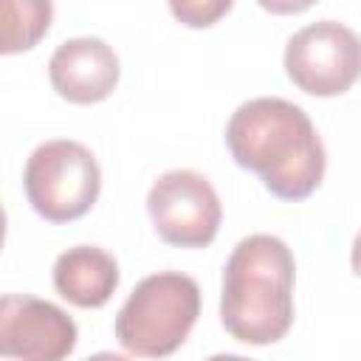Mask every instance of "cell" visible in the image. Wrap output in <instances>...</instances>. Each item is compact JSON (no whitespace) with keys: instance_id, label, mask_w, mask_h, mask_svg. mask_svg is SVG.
I'll use <instances>...</instances> for the list:
<instances>
[{"instance_id":"6da1fadb","label":"cell","mask_w":361,"mask_h":361,"mask_svg":"<svg viewBox=\"0 0 361 361\" xmlns=\"http://www.w3.org/2000/svg\"><path fill=\"white\" fill-rule=\"evenodd\" d=\"M226 144L237 166L262 178L282 200H305L324 178L327 152L310 116L279 96L240 104L226 127Z\"/></svg>"},{"instance_id":"7a4b0ae2","label":"cell","mask_w":361,"mask_h":361,"mask_svg":"<svg viewBox=\"0 0 361 361\" xmlns=\"http://www.w3.org/2000/svg\"><path fill=\"white\" fill-rule=\"evenodd\" d=\"M293 279L296 262L285 240L243 237L223 268L220 322L228 336L254 347L285 338L293 324Z\"/></svg>"},{"instance_id":"3957f363","label":"cell","mask_w":361,"mask_h":361,"mask_svg":"<svg viewBox=\"0 0 361 361\" xmlns=\"http://www.w3.org/2000/svg\"><path fill=\"white\" fill-rule=\"evenodd\" d=\"M200 316V288L192 276L161 271L144 276L116 313V338L130 355L166 358Z\"/></svg>"},{"instance_id":"277c9868","label":"cell","mask_w":361,"mask_h":361,"mask_svg":"<svg viewBox=\"0 0 361 361\" xmlns=\"http://www.w3.org/2000/svg\"><path fill=\"white\" fill-rule=\"evenodd\" d=\"M23 189L39 217L71 223L93 209L102 189V169L85 144L54 138L28 155Z\"/></svg>"},{"instance_id":"5b68a950","label":"cell","mask_w":361,"mask_h":361,"mask_svg":"<svg viewBox=\"0 0 361 361\" xmlns=\"http://www.w3.org/2000/svg\"><path fill=\"white\" fill-rule=\"evenodd\" d=\"M288 79L310 96H341L361 76V37L338 20H319L285 45Z\"/></svg>"},{"instance_id":"8992f818","label":"cell","mask_w":361,"mask_h":361,"mask_svg":"<svg viewBox=\"0 0 361 361\" xmlns=\"http://www.w3.org/2000/svg\"><path fill=\"white\" fill-rule=\"evenodd\" d=\"M158 237L178 248H203L217 237L223 206L214 186L195 169L164 172L147 195Z\"/></svg>"},{"instance_id":"52a82bcc","label":"cell","mask_w":361,"mask_h":361,"mask_svg":"<svg viewBox=\"0 0 361 361\" xmlns=\"http://www.w3.org/2000/svg\"><path fill=\"white\" fill-rule=\"evenodd\" d=\"M76 338V324L62 307L25 293L0 299V355L59 361L73 353Z\"/></svg>"},{"instance_id":"ba28073f","label":"cell","mask_w":361,"mask_h":361,"mask_svg":"<svg viewBox=\"0 0 361 361\" xmlns=\"http://www.w3.org/2000/svg\"><path fill=\"white\" fill-rule=\"evenodd\" d=\"M54 90L73 104L104 102L118 85V56L99 37L65 39L48 62Z\"/></svg>"},{"instance_id":"9c48e42d","label":"cell","mask_w":361,"mask_h":361,"mask_svg":"<svg viewBox=\"0 0 361 361\" xmlns=\"http://www.w3.org/2000/svg\"><path fill=\"white\" fill-rule=\"evenodd\" d=\"M54 288L76 307H102L118 288V262L99 245H73L54 262Z\"/></svg>"},{"instance_id":"30bf717a","label":"cell","mask_w":361,"mask_h":361,"mask_svg":"<svg viewBox=\"0 0 361 361\" xmlns=\"http://www.w3.org/2000/svg\"><path fill=\"white\" fill-rule=\"evenodd\" d=\"M51 0H0V51L20 54L34 48L51 28Z\"/></svg>"},{"instance_id":"8fae6325","label":"cell","mask_w":361,"mask_h":361,"mask_svg":"<svg viewBox=\"0 0 361 361\" xmlns=\"http://www.w3.org/2000/svg\"><path fill=\"white\" fill-rule=\"evenodd\" d=\"M234 0H169V11L189 28H209L228 14Z\"/></svg>"},{"instance_id":"7c38bea8","label":"cell","mask_w":361,"mask_h":361,"mask_svg":"<svg viewBox=\"0 0 361 361\" xmlns=\"http://www.w3.org/2000/svg\"><path fill=\"white\" fill-rule=\"evenodd\" d=\"M257 3L271 14H299L307 11L316 0H257Z\"/></svg>"},{"instance_id":"4fadbf2b","label":"cell","mask_w":361,"mask_h":361,"mask_svg":"<svg viewBox=\"0 0 361 361\" xmlns=\"http://www.w3.org/2000/svg\"><path fill=\"white\" fill-rule=\"evenodd\" d=\"M350 259H353V271L361 276V231H358L355 240H353V254H350Z\"/></svg>"}]
</instances>
